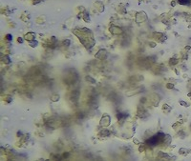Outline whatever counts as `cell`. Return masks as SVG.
Here are the masks:
<instances>
[{
    "mask_svg": "<svg viewBox=\"0 0 191 161\" xmlns=\"http://www.w3.org/2000/svg\"><path fill=\"white\" fill-rule=\"evenodd\" d=\"M159 135H160V134H158V135L153 136L152 138H150V139H149V140H148V143L150 144L151 146H154V145H156V144L159 142V138H160V137H159Z\"/></svg>",
    "mask_w": 191,
    "mask_h": 161,
    "instance_id": "cell-1",
    "label": "cell"
},
{
    "mask_svg": "<svg viewBox=\"0 0 191 161\" xmlns=\"http://www.w3.org/2000/svg\"><path fill=\"white\" fill-rule=\"evenodd\" d=\"M179 3L185 5V4H189L190 3V0H179Z\"/></svg>",
    "mask_w": 191,
    "mask_h": 161,
    "instance_id": "cell-2",
    "label": "cell"
},
{
    "mask_svg": "<svg viewBox=\"0 0 191 161\" xmlns=\"http://www.w3.org/2000/svg\"><path fill=\"white\" fill-rule=\"evenodd\" d=\"M7 37H8V39H9V40L12 39V38H11V35H7Z\"/></svg>",
    "mask_w": 191,
    "mask_h": 161,
    "instance_id": "cell-3",
    "label": "cell"
}]
</instances>
